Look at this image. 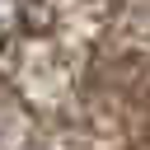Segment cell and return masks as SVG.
Here are the masks:
<instances>
[{"label":"cell","instance_id":"6da1fadb","mask_svg":"<svg viewBox=\"0 0 150 150\" xmlns=\"http://www.w3.org/2000/svg\"><path fill=\"white\" fill-rule=\"evenodd\" d=\"M28 0H0V38H14L28 28Z\"/></svg>","mask_w":150,"mask_h":150}]
</instances>
